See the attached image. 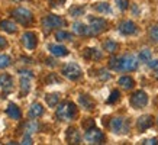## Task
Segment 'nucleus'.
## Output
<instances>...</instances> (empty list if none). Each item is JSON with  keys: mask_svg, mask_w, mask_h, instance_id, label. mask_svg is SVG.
Returning a JSON list of instances; mask_svg holds the SVG:
<instances>
[{"mask_svg": "<svg viewBox=\"0 0 158 145\" xmlns=\"http://www.w3.org/2000/svg\"><path fill=\"white\" fill-rule=\"evenodd\" d=\"M55 116L60 121H73L77 116V106L73 102H62L61 105H58Z\"/></svg>", "mask_w": 158, "mask_h": 145, "instance_id": "obj_1", "label": "nucleus"}, {"mask_svg": "<svg viewBox=\"0 0 158 145\" xmlns=\"http://www.w3.org/2000/svg\"><path fill=\"white\" fill-rule=\"evenodd\" d=\"M61 72H62L64 77H67L68 80H71V81H76V80H78V78H81V76H83L81 68H80V65L76 64V63L65 64V65L62 67Z\"/></svg>", "mask_w": 158, "mask_h": 145, "instance_id": "obj_2", "label": "nucleus"}, {"mask_svg": "<svg viewBox=\"0 0 158 145\" xmlns=\"http://www.w3.org/2000/svg\"><path fill=\"white\" fill-rule=\"evenodd\" d=\"M12 14H13V18L18 22H19L20 25H31L32 23V20H34V14H32V12L29 9H26V7H18V9H15L13 12H12Z\"/></svg>", "mask_w": 158, "mask_h": 145, "instance_id": "obj_3", "label": "nucleus"}, {"mask_svg": "<svg viewBox=\"0 0 158 145\" xmlns=\"http://www.w3.org/2000/svg\"><path fill=\"white\" fill-rule=\"evenodd\" d=\"M65 25V20L57 16V14H48V16H45L42 19V26L45 31H52V29H57V28H61Z\"/></svg>", "mask_w": 158, "mask_h": 145, "instance_id": "obj_4", "label": "nucleus"}, {"mask_svg": "<svg viewBox=\"0 0 158 145\" xmlns=\"http://www.w3.org/2000/svg\"><path fill=\"white\" fill-rule=\"evenodd\" d=\"M110 129L118 135H125L129 130V122L125 118H113L110 121Z\"/></svg>", "mask_w": 158, "mask_h": 145, "instance_id": "obj_5", "label": "nucleus"}, {"mask_svg": "<svg viewBox=\"0 0 158 145\" xmlns=\"http://www.w3.org/2000/svg\"><path fill=\"white\" fill-rule=\"evenodd\" d=\"M84 138H86V141L89 144H103L105 142V134L100 129H97L96 126L87 129Z\"/></svg>", "mask_w": 158, "mask_h": 145, "instance_id": "obj_6", "label": "nucleus"}, {"mask_svg": "<svg viewBox=\"0 0 158 145\" xmlns=\"http://www.w3.org/2000/svg\"><path fill=\"white\" fill-rule=\"evenodd\" d=\"M89 26H90V32H91V36L94 35H99L102 34L106 28H107V22L102 18H89Z\"/></svg>", "mask_w": 158, "mask_h": 145, "instance_id": "obj_7", "label": "nucleus"}, {"mask_svg": "<svg viewBox=\"0 0 158 145\" xmlns=\"http://www.w3.org/2000/svg\"><path fill=\"white\" fill-rule=\"evenodd\" d=\"M148 103V94L144 92V90H138V92L132 93L131 96V105L135 109H141V107L147 106Z\"/></svg>", "mask_w": 158, "mask_h": 145, "instance_id": "obj_8", "label": "nucleus"}, {"mask_svg": "<svg viewBox=\"0 0 158 145\" xmlns=\"http://www.w3.org/2000/svg\"><path fill=\"white\" fill-rule=\"evenodd\" d=\"M138 68V61L134 55L120 57V71H134Z\"/></svg>", "mask_w": 158, "mask_h": 145, "instance_id": "obj_9", "label": "nucleus"}, {"mask_svg": "<svg viewBox=\"0 0 158 145\" xmlns=\"http://www.w3.org/2000/svg\"><path fill=\"white\" fill-rule=\"evenodd\" d=\"M22 45L26 49H29V51L35 49L36 45H38V36H36V34H34V32H25L22 35Z\"/></svg>", "mask_w": 158, "mask_h": 145, "instance_id": "obj_10", "label": "nucleus"}, {"mask_svg": "<svg viewBox=\"0 0 158 145\" xmlns=\"http://www.w3.org/2000/svg\"><path fill=\"white\" fill-rule=\"evenodd\" d=\"M31 78H32L31 71L20 72V93L22 94H28L31 90Z\"/></svg>", "mask_w": 158, "mask_h": 145, "instance_id": "obj_11", "label": "nucleus"}, {"mask_svg": "<svg viewBox=\"0 0 158 145\" xmlns=\"http://www.w3.org/2000/svg\"><path fill=\"white\" fill-rule=\"evenodd\" d=\"M119 32L122 35H134V34H136V25L132 22V20H123L122 23L119 25Z\"/></svg>", "mask_w": 158, "mask_h": 145, "instance_id": "obj_12", "label": "nucleus"}, {"mask_svg": "<svg viewBox=\"0 0 158 145\" xmlns=\"http://www.w3.org/2000/svg\"><path fill=\"white\" fill-rule=\"evenodd\" d=\"M152 125H154V118L151 115L141 116V118L138 119V122H136V126H138V129L141 130V132H144V130L149 129Z\"/></svg>", "mask_w": 158, "mask_h": 145, "instance_id": "obj_13", "label": "nucleus"}, {"mask_svg": "<svg viewBox=\"0 0 158 145\" xmlns=\"http://www.w3.org/2000/svg\"><path fill=\"white\" fill-rule=\"evenodd\" d=\"M65 141H67L68 144H80L81 142L80 132L76 128H68L67 132H65Z\"/></svg>", "mask_w": 158, "mask_h": 145, "instance_id": "obj_14", "label": "nucleus"}, {"mask_svg": "<svg viewBox=\"0 0 158 145\" xmlns=\"http://www.w3.org/2000/svg\"><path fill=\"white\" fill-rule=\"evenodd\" d=\"M0 87L5 93H10L13 90V78L9 74H2L0 76Z\"/></svg>", "mask_w": 158, "mask_h": 145, "instance_id": "obj_15", "label": "nucleus"}, {"mask_svg": "<svg viewBox=\"0 0 158 145\" xmlns=\"http://www.w3.org/2000/svg\"><path fill=\"white\" fill-rule=\"evenodd\" d=\"M48 49L49 52L55 55V57H65V55H68V49L64 45H60V44H49Z\"/></svg>", "mask_w": 158, "mask_h": 145, "instance_id": "obj_16", "label": "nucleus"}, {"mask_svg": "<svg viewBox=\"0 0 158 145\" xmlns=\"http://www.w3.org/2000/svg\"><path fill=\"white\" fill-rule=\"evenodd\" d=\"M83 57L89 60V61H96V60H100L103 57V54L97 48H86L84 52H83Z\"/></svg>", "mask_w": 158, "mask_h": 145, "instance_id": "obj_17", "label": "nucleus"}, {"mask_svg": "<svg viewBox=\"0 0 158 145\" xmlns=\"http://www.w3.org/2000/svg\"><path fill=\"white\" fill-rule=\"evenodd\" d=\"M6 113H7L9 118H12V119H15V121H19L20 118H22V112H20V109L16 106V105H13V103H10L9 106L6 107Z\"/></svg>", "mask_w": 158, "mask_h": 145, "instance_id": "obj_18", "label": "nucleus"}, {"mask_svg": "<svg viewBox=\"0 0 158 145\" xmlns=\"http://www.w3.org/2000/svg\"><path fill=\"white\" fill-rule=\"evenodd\" d=\"M73 31H74L77 35H83V36H91L90 26H89V25H84V23H74V25H73Z\"/></svg>", "mask_w": 158, "mask_h": 145, "instance_id": "obj_19", "label": "nucleus"}, {"mask_svg": "<svg viewBox=\"0 0 158 145\" xmlns=\"http://www.w3.org/2000/svg\"><path fill=\"white\" fill-rule=\"evenodd\" d=\"M78 102H80V105H81L84 109H87V110H93V109H94V100H93L89 94H80Z\"/></svg>", "mask_w": 158, "mask_h": 145, "instance_id": "obj_20", "label": "nucleus"}, {"mask_svg": "<svg viewBox=\"0 0 158 145\" xmlns=\"http://www.w3.org/2000/svg\"><path fill=\"white\" fill-rule=\"evenodd\" d=\"M28 115H29V118H32V119H36V118H39V116H42L44 115L42 105H39V103H34V105L31 106V109H29Z\"/></svg>", "mask_w": 158, "mask_h": 145, "instance_id": "obj_21", "label": "nucleus"}, {"mask_svg": "<svg viewBox=\"0 0 158 145\" xmlns=\"http://www.w3.org/2000/svg\"><path fill=\"white\" fill-rule=\"evenodd\" d=\"M119 84L125 90H131V89L135 86V81H134V78L129 77V76H123V77L119 78Z\"/></svg>", "mask_w": 158, "mask_h": 145, "instance_id": "obj_22", "label": "nucleus"}, {"mask_svg": "<svg viewBox=\"0 0 158 145\" xmlns=\"http://www.w3.org/2000/svg\"><path fill=\"white\" fill-rule=\"evenodd\" d=\"M0 28L3 29V31H6L7 34H15V32L18 31L16 25H15L12 20H2V22H0Z\"/></svg>", "mask_w": 158, "mask_h": 145, "instance_id": "obj_23", "label": "nucleus"}, {"mask_svg": "<svg viewBox=\"0 0 158 145\" xmlns=\"http://www.w3.org/2000/svg\"><path fill=\"white\" fill-rule=\"evenodd\" d=\"M45 102H47V105H48L49 107L58 106V103H60V94H58V93L47 94V96H45Z\"/></svg>", "mask_w": 158, "mask_h": 145, "instance_id": "obj_24", "label": "nucleus"}, {"mask_svg": "<svg viewBox=\"0 0 158 145\" xmlns=\"http://www.w3.org/2000/svg\"><path fill=\"white\" fill-rule=\"evenodd\" d=\"M103 48L107 51V52H115L116 49L119 48V45L115 42V41H112V39H107L103 42Z\"/></svg>", "mask_w": 158, "mask_h": 145, "instance_id": "obj_25", "label": "nucleus"}, {"mask_svg": "<svg viewBox=\"0 0 158 145\" xmlns=\"http://www.w3.org/2000/svg\"><path fill=\"white\" fill-rule=\"evenodd\" d=\"M55 38L57 41L62 42V41H71L73 39V35L70 32H65V31H58L57 34H55Z\"/></svg>", "mask_w": 158, "mask_h": 145, "instance_id": "obj_26", "label": "nucleus"}, {"mask_svg": "<svg viewBox=\"0 0 158 145\" xmlns=\"http://www.w3.org/2000/svg\"><path fill=\"white\" fill-rule=\"evenodd\" d=\"M94 10H97L99 13H110V6H109V3L102 2V3L94 5Z\"/></svg>", "mask_w": 158, "mask_h": 145, "instance_id": "obj_27", "label": "nucleus"}, {"mask_svg": "<svg viewBox=\"0 0 158 145\" xmlns=\"http://www.w3.org/2000/svg\"><path fill=\"white\" fill-rule=\"evenodd\" d=\"M109 67L115 71H120V57H112L109 60Z\"/></svg>", "mask_w": 158, "mask_h": 145, "instance_id": "obj_28", "label": "nucleus"}, {"mask_svg": "<svg viewBox=\"0 0 158 145\" xmlns=\"http://www.w3.org/2000/svg\"><path fill=\"white\" fill-rule=\"evenodd\" d=\"M10 65V57L5 55V54H0V68H6Z\"/></svg>", "mask_w": 158, "mask_h": 145, "instance_id": "obj_29", "label": "nucleus"}, {"mask_svg": "<svg viewBox=\"0 0 158 145\" xmlns=\"http://www.w3.org/2000/svg\"><path fill=\"white\" fill-rule=\"evenodd\" d=\"M149 38L152 39L154 42H158V25H154L149 28Z\"/></svg>", "mask_w": 158, "mask_h": 145, "instance_id": "obj_30", "label": "nucleus"}, {"mask_svg": "<svg viewBox=\"0 0 158 145\" xmlns=\"http://www.w3.org/2000/svg\"><path fill=\"white\" fill-rule=\"evenodd\" d=\"M119 99H120V93L118 92V90H113V92L110 93V97L107 99V103H109V105H113V103H116Z\"/></svg>", "mask_w": 158, "mask_h": 145, "instance_id": "obj_31", "label": "nucleus"}, {"mask_svg": "<svg viewBox=\"0 0 158 145\" xmlns=\"http://www.w3.org/2000/svg\"><path fill=\"white\" fill-rule=\"evenodd\" d=\"M139 58H141V61H145V63H148L149 60H151V51L149 49H142L141 52H139Z\"/></svg>", "mask_w": 158, "mask_h": 145, "instance_id": "obj_32", "label": "nucleus"}, {"mask_svg": "<svg viewBox=\"0 0 158 145\" xmlns=\"http://www.w3.org/2000/svg\"><path fill=\"white\" fill-rule=\"evenodd\" d=\"M38 129H39V125L36 122H29V123H26V134H34V132H36Z\"/></svg>", "mask_w": 158, "mask_h": 145, "instance_id": "obj_33", "label": "nucleus"}, {"mask_svg": "<svg viewBox=\"0 0 158 145\" xmlns=\"http://www.w3.org/2000/svg\"><path fill=\"white\" fill-rule=\"evenodd\" d=\"M83 13H84V7H81V6H73L70 9V14L71 16H80Z\"/></svg>", "mask_w": 158, "mask_h": 145, "instance_id": "obj_34", "label": "nucleus"}, {"mask_svg": "<svg viewBox=\"0 0 158 145\" xmlns=\"http://www.w3.org/2000/svg\"><path fill=\"white\" fill-rule=\"evenodd\" d=\"M115 2H116V6L120 10H126L129 7V0H115Z\"/></svg>", "mask_w": 158, "mask_h": 145, "instance_id": "obj_35", "label": "nucleus"}, {"mask_svg": "<svg viewBox=\"0 0 158 145\" xmlns=\"http://www.w3.org/2000/svg\"><path fill=\"white\" fill-rule=\"evenodd\" d=\"M93 126H94V121H93V119H90V118H89L87 121L83 122V128H84L86 130L90 129V128H93Z\"/></svg>", "mask_w": 158, "mask_h": 145, "instance_id": "obj_36", "label": "nucleus"}, {"mask_svg": "<svg viewBox=\"0 0 158 145\" xmlns=\"http://www.w3.org/2000/svg\"><path fill=\"white\" fill-rule=\"evenodd\" d=\"M20 144H26V145L34 144V142H32V138H31V134H25L23 138H22V142H20Z\"/></svg>", "mask_w": 158, "mask_h": 145, "instance_id": "obj_37", "label": "nucleus"}, {"mask_svg": "<svg viewBox=\"0 0 158 145\" xmlns=\"http://www.w3.org/2000/svg\"><path fill=\"white\" fill-rule=\"evenodd\" d=\"M48 3L52 7H58V6H62L64 3H65V0H48Z\"/></svg>", "mask_w": 158, "mask_h": 145, "instance_id": "obj_38", "label": "nucleus"}, {"mask_svg": "<svg viewBox=\"0 0 158 145\" xmlns=\"http://www.w3.org/2000/svg\"><path fill=\"white\" fill-rule=\"evenodd\" d=\"M147 64H148L151 68H158V61H157V60H149Z\"/></svg>", "mask_w": 158, "mask_h": 145, "instance_id": "obj_39", "label": "nucleus"}, {"mask_svg": "<svg viewBox=\"0 0 158 145\" xmlns=\"http://www.w3.org/2000/svg\"><path fill=\"white\" fill-rule=\"evenodd\" d=\"M6 47H7V41L0 35V48H6Z\"/></svg>", "mask_w": 158, "mask_h": 145, "instance_id": "obj_40", "label": "nucleus"}, {"mask_svg": "<svg viewBox=\"0 0 158 145\" xmlns=\"http://www.w3.org/2000/svg\"><path fill=\"white\" fill-rule=\"evenodd\" d=\"M144 144H147V145H155V144H158V142H157V138H152V139H147Z\"/></svg>", "mask_w": 158, "mask_h": 145, "instance_id": "obj_41", "label": "nucleus"}, {"mask_svg": "<svg viewBox=\"0 0 158 145\" xmlns=\"http://www.w3.org/2000/svg\"><path fill=\"white\" fill-rule=\"evenodd\" d=\"M155 77L158 78V70H157V71H155Z\"/></svg>", "mask_w": 158, "mask_h": 145, "instance_id": "obj_42", "label": "nucleus"}, {"mask_svg": "<svg viewBox=\"0 0 158 145\" xmlns=\"http://www.w3.org/2000/svg\"><path fill=\"white\" fill-rule=\"evenodd\" d=\"M157 122H158V119H157Z\"/></svg>", "mask_w": 158, "mask_h": 145, "instance_id": "obj_43", "label": "nucleus"}]
</instances>
